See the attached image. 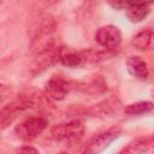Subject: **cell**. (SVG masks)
Wrapping results in <instances>:
<instances>
[{"label":"cell","mask_w":154,"mask_h":154,"mask_svg":"<svg viewBox=\"0 0 154 154\" xmlns=\"http://www.w3.org/2000/svg\"><path fill=\"white\" fill-rule=\"evenodd\" d=\"M152 2H154V0H131V5L132 4H140V5H147V6H149Z\"/></svg>","instance_id":"obj_16"},{"label":"cell","mask_w":154,"mask_h":154,"mask_svg":"<svg viewBox=\"0 0 154 154\" xmlns=\"http://www.w3.org/2000/svg\"><path fill=\"white\" fill-rule=\"evenodd\" d=\"M118 136H119L118 130H108L102 134H99L89 142L88 147L85 148V152L87 153H100L105 150Z\"/></svg>","instance_id":"obj_6"},{"label":"cell","mask_w":154,"mask_h":154,"mask_svg":"<svg viewBox=\"0 0 154 154\" xmlns=\"http://www.w3.org/2000/svg\"><path fill=\"white\" fill-rule=\"evenodd\" d=\"M94 37L100 46L107 49H116L122 42V32L114 25H106L99 28Z\"/></svg>","instance_id":"obj_4"},{"label":"cell","mask_w":154,"mask_h":154,"mask_svg":"<svg viewBox=\"0 0 154 154\" xmlns=\"http://www.w3.org/2000/svg\"><path fill=\"white\" fill-rule=\"evenodd\" d=\"M152 38H153L152 30L146 29V30H142L134 36L131 45L137 49H147L152 42Z\"/></svg>","instance_id":"obj_12"},{"label":"cell","mask_w":154,"mask_h":154,"mask_svg":"<svg viewBox=\"0 0 154 154\" xmlns=\"http://www.w3.org/2000/svg\"><path fill=\"white\" fill-rule=\"evenodd\" d=\"M47 125V119L42 117H31L16 128V134L23 141H32L45 131Z\"/></svg>","instance_id":"obj_3"},{"label":"cell","mask_w":154,"mask_h":154,"mask_svg":"<svg viewBox=\"0 0 154 154\" xmlns=\"http://www.w3.org/2000/svg\"><path fill=\"white\" fill-rule=\"evenodd\" d=\"M54 32H55V23L51 18H47L42 23L37 35L31 42L32 52L37 54H42L52 49L54 45Z\"/></svg>","instance_id":"obj_1"},{"label":"cell","mask_w":154,"mask_h":154,"mask_svg":"<svg viewBox=\"0 0 154 154\" xmlns=\"http://www.w3.org/2000/svg\"><path fill=\"white\" fill-rule=\"evenodd\" d=\"M112 51L113 49H107L105 48V51H94V49H89V51H83L79 54L83 58V61H88V63H97L101 60L107 59L108 57L112 55Z\"/></svg>","instance_id":"obj_10"},{"label":"cell","mask_w":154,"mask_h":154,"mask_svg":"<svg viewBox=\"0 0 154 154\" xmlns=\"http://www.w3.org/2000/svg\"><path fill=\"white\" fill-rule=\"evenodd\" d=\"M107 4L114 10H126L131 5V0H107Z\"/></svg>","instance_id":"obj_14"},{"label":"cell","mask_w":154,"mask_h":154,"mask_svg":"<svg viewBox=\"0 0 154 154\" xmlns=\"http://www.w3.org/2000/svg\"><path fill=\"white\" fill-rule=\"evenodd\" d=\"M19 152L20 153H38L37 149H35L32 147H28V146H24V147L19 148Z\"/></svg>","instance_id":"obj_15"},{"label":"cell","mask_w":154,"mask_h":154,"mask_svg":"<svg viewBox=\"0 0 154 154\" xmlns=\"http://www.w3.org/2000/svg\"><path fill=\"white\" fill-rule=\"evenodd\" d=\"M32 100L31 99H26V97H22V99H18L11 103H8L7 106L2 107L1 109V113H0V118H1V129L4 130L7 125H10L13 119L17 118L18 113L22 112L23 109L25 108H29L31 107L32 105Z\"/></svg>","instance_id":"obj_5"},{"label":"cell","mask_w":154,"mask_h":154,"mask_svg":"<svg viewBox=\"0 0 154 154\" xmlns=\"http://www.w3.org/2000/svg\"><path fill=\"white\" fill-rule=\"evenodd\" d=\"M60 63L64 66L75 69V67L81 66L84 61H83V58L79 53H65L60 57Z\"/></svg>","instance_id":"obj_13"},{"label":"cell","mask_w":154,"mask_h":154,"mask_svg":"<svg viewBox=\"0 0 154 154\" xmlns=\"http://www.w3.org/2000/svg\"><path fill=\"white\" fill-rule=\"evenodd\" d=\"M148 14H149V7L147 5L132 4L126 8V16L132 23L142 22Z\"/></svg>","instance_id":"obj_9"},{"label":"cell","mask_w":154,"mask_h":154,"mask_svg":"<svg viewBox=\"0 0 154 154\" xmlns=\"http://www.w3.org/2000/svg\"><path fill=\"white\" fill-rule=\"evenodd\" d=\"M84 134V125L81 120H71L69 123L57 124L51 130V136L57 141H73L81 138Z\"/></svg>","instance_id":"obj_2"},{"label":"cell","mask_w":154,"mask_h":154,"mask_svg":"<svg viewBox=\"0 0 154 154\" xmlns=\"http://www.w3.org/2000/svg\"><path fill=\"white\" fill-rule=\"evenodd\" d=\"M154 109V103L150 101H140L126 106L125 113L128 116H141Z\"/></svg>","instance_id":"obj_11"},{"label":"cell","mask_w":154,"mask_h":154,"mask_svg":"<svg viewBox=\"0 0 154 154\" xmlns=\"http://www.w3.org/2000/svg\"><path fill=\"white\" fill-rule=\"evenodd\" d=\"M46 91L51 97L60 100L64 99L66 94L70 91V84L61 77L53 76L46 84Z\"/></svg>","instance_id":"obj_7"},{"label":"cell","mask_w":154,"mask_h":154,"mask_svg":"<svg viewBox=\"0 0 154 154\" xmlns=\"http://www.w3.org/2000/svg\"><path fill=\"white\" fill-rule=\"evenodd\" d=\"M126 67H128L129 73L138 79H147L149 75L147 63L141 57H137V55H132L128 58Z\"/></svg>","instance_id":"obj_8"}]
</instances>
